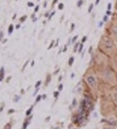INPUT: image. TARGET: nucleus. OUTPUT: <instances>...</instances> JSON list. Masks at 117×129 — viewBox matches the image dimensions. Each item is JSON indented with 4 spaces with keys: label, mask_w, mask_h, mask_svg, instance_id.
<instances>
[{
    "label": "nucleus",
    "mask_w": 117,
    "mask_h": 129,
    "mask_svg": "<svg viewBox=\"0 0 117 129\" xmlns=\"http://www.w3.org/2000/svg\"><path fill=\"white\" fill-rule=\"evenodd\" d=\"M112 31H113V33H114L115 35H117V27H114V28H112Z\"/></svg>",
    "instance_id": "obj_4"
},
{
    "label": "nucleus",
    "mask_w": 117,
    "mask_h": 129,
    "mask_svg": "<svg viewBox=\"0 0 117 129\" xmlns=\"http://www.w3.org/2000/svg\"><path fill=\"white\" fill-rule=\"evenodd\" d=\"M105 129H110V128H105Z\"/></svg>",
    "instance_id": "obj_16"
},
{
    "label": "nucleus",
    "mask_w": 117,
    "mask_h": 129,
    "mask_svg": "<svg viewBox=\"0 0 117 129\" xmlns=\"http://www.w3.org/2000/svg\"><path fill=\"white\" fill-rule=\"evenodd\" d=\"M87 82H89V83L92 87H94L96 85V81L95 78L93 76H88Z\"/></svg>",
    "instance_id": "obj_1"
},
{
    "label": "nucleus",
    "mask_w": 117,
    "mask_h": 129,
    "mask_svg": "<svg viewBox=\"0 0 117 129\" xmlns=\"http://www.w3.org/2000/svg\"><path fill=\"white\" fill-rule=\"evenodd\" d=\"M99 0H97V1H96V4H98V3H99Z\"/></svg>",
    "instance_id": "obj_13"
},
{
    "label": "nucleus",
    "mask_w": 117,
    "mask_h": 129,
    "mask_svg": "<svg viewBox=\"0 0 117 129\" xmlns=\"http://www.w3.org/2000/svg\"><path fill=\"white\" fill-rule=\"evenodd\" d=\"M41 82H38V83H37V84H36V87H38V86H39V84H41Z\"/></svg>",
    "instance_id": "obj_8"
},
{
    "label": "nucleus",
    "mask_w": 117,
    "mask_h": 129,
    "mask_svg": "<svg viewBox=\"0 0 117 129\" xmlns=\"http://www.w3.org/2000/svg\"><path fill=\"white\" fill-rule=\"evenodd\" d=\"M59 8L60 9H62V7H63V5H62V4H60L59 6Z\"/></svg>",
    "instance_id": "obj_7"
},
{
    "label": "nucleus",
    "mask_w": 117,
    "mask_h": 129,
    "mask_svg": "<svg viewBox=\"0 0 117 129\" xmlns=\"http://www.w3.org/2000/svg\"><path fill=\"white\" fill-rule=\"evenodd\" d=\"M55 129H59V128H55Z\"/></svg>",
    "instance_id": "obj_15"
},
{
    "label": "nucleus",
    "mask_w": 117,
    "mask_h": 129,
    "mask_svg": "<svg viewBox=\"0 0 117 129\" xmlns=\"http://www.w3.org/2000/svg\"><path fill=\"white\" fill-rule=\"evenodd\" d=\"M92 107V103L89 100H86V101H84V106L83 108H85L87 109V110H90Z\"/></svg>",
    "instance_id": "obj_3"
},
{
    "label": "nucleus",
    "mask_w": 117,
    "mask_h": 129,
    "mask_svg": "<svg viewBox=\"0 0 117 129\" xmlns=\"http://www.w3.org/2000/svg\"><path fill=\"white\" fill-rule=\"evenodd\" d=\"M105 45L107 49H112L113 48V42L110 39H107L105 41Z\"/></svg>",
    "instance_id": "obj_2"
},
{
    "label": "nucleus",
    "mask_w": 117,
    "mask_h": 129,
    "mask_svg": "<svg viewBox=\"0 0 117 129\" xmlns=\"http://www.w3.org/2000/svg\"><path fill=\"white\" fill-rule=\"evenodd\" d=\"M62 85H60V87H59V90L62 89Z\"/></svg>",
    "instance_id": "obj_9"
},
{
    "label": "nucleus",
    "mask_w": 117,
    "mask_h": 129,
    "mask_svg": "<svg viewBox=\"0 0 117 129\" xmlns=\"http://www.w3.org/2000/svg\"><path fill=\"white\" fill-rule=\"evenodd\" d=\"M29 5H31V6H33V4H32V3H28Z\"/></svg>",
    "instance_id": "obj_11"
},
{
    "label": "nucleus",
    "mask_w": 117,
    "mask_h": 129,
    "mask_svg": "<svg viewBox=\"0 0 117 129\" xmlns=\"http://www.w3.org/2000/svg\"><path fill=\"white\" fill-rule=\"evenodd\" d=\"M92 7H93V5H92V4H91V6H90V9H89V12H91V9H92Z\"/></svg>",
    "instance_id": "obj_6"
},
{
    "label": "nucleus",
    "mask_w": 117,
    "mask_h": 129,
    "mask_svg": "<svg viewBox=\"0 0 117 129\" xmlns=\"http://www.w3.org/2000/svg\"><path fill=\"white\" fill-rule=\"evenodd\" d=\"M107 14H110V12H109H109L107 11Z\"/></svg>",
    "instance_id": "obj_14"
},
{
    "label": "nucleus",
    "mask_w": 117,
    "mask_h": 129,
    "mask_svg": "<svg viewBox=\"0 0 117 129\" xmlns=\"http://www.w3.org/2000/svg\"><path fill=\"white\" fill-rule=\"evenodd\" d=\"M73 61V57H71V58L70 59V61H69V64H70V65H71V64H72Z\"/></svg>",
    "instance_id": "obj_5"
},
{
    "label": "nucleus",
    "mask_w": 117,
    "mask_h": 129,
    "mask_svg": "<svg viewBox=\"0 0 117 129\" xmlns=\"http://www.w3.org/2000/svg\"><path fill=\"white\" fill-rule=\"evenodd\" d=\"M41 96H38V97L37 99H36V101H39V99H41Z\"/></svg>",
    "instance_id": "obj_10"
},
{
    "label": "nucleus",
    "mask_w": 117,
    "mask_h": 129,
    "mask_svg": "<svg viewBox=\"0 0 117 129\" xmlns=\"http://www.w3.org/2000/svg\"><path fill=\"white\" fill-rule=\"evenodd\" d=\"M76 38H77V37H74V39H73V41H75V39H76Z\"/></svg>",
    "instance_id": "obj_12"
}]
</instances>
